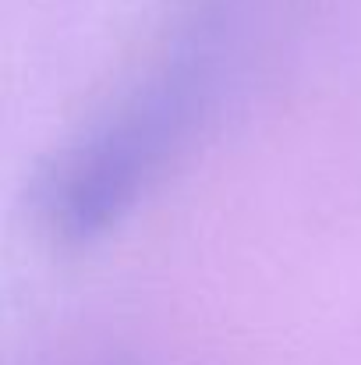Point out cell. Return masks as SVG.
Returning a JSON list of instances; mask_svg holds the SVG:
<instances>
[{
  "label": "cell",
  "mask_w": 361,
  "mask_h": 365,
  "mask_svg": "<svg viewBox=\"0 0 361 365\" xmlns=\"http://www.w3.org/2000/svg\"><path fill=\"white\" fill-rule=\"evenodd\" d=\"M199 100L192 68H167L124 110L96 128L53 174L50 217L68 242H89L135 202L174 149Z\"/></svg>",
  "instance_id": "cell-1"
}]
</instances>
